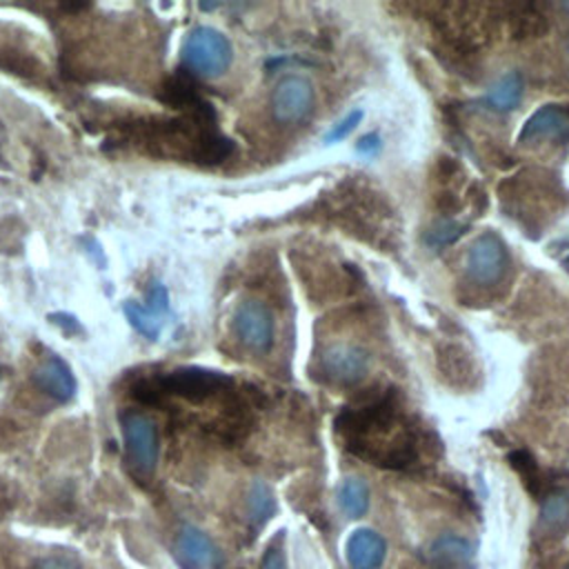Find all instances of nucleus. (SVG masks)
<instances>
[{"mask_svg": "<svg viewBox=\"0 0 569 569\" xmlns=\"http://www.w3.org/2000/svg\"><path fill=\"white\" fill-rule=\"evenodd\" d=\"M336 431L351 453L378 467L402 469L418 458L416 438L391 389L345 407L336 418Z\"/></svg>", "mask_w": 569, "mask_h": 569, "instance_id": "f257e3e1", "label": "nucleus"}, {"mask_svg": "<svg viewBox=\"0 0 569 569\" xmlns=\"http://www.w3.org/2000/svg\"><path fill=\"white\" fill-rule=\"evenodd\" d=\"M233 49L229 38L213 27H193L182 42V64L191 76L216 78L229 69Z\"/></svg>", "mask_w": 569, "mask_h": 569, "instance_id": "f03ea898", "label": "nucleus"}, {"mask_svg": "<svg viewBox=\"0 0 569 569\" xmlns=\"http://www.w3.org/2000/svg\"><path fill=\"white\" fill-rule=\"evenodd\" d=\"M153 378L164 398L173 396L187 402H202L218 393L233 391V378L229 373L207 367H176Z\"/></svg>", "mask_w": 569, "mask_h": 569, "instance_id": "7ed1b4c3", "label": "nucleus"}, {"mask_svg": "<svg viewBox=\"0 0 569 569\" xmlns=\"http://www.w3.org/2000/svg\"><path fill=\"white\" fill-rule=\"evenodd\" d=\"M120 429L127 462L138 476H151L158 462V431L153 420L140 411H122Z\"/></svg>", "mask_w": 569, "mask_h": 569, "instance_id": "20e7f679", "label": "nucleus"}, {"mask_svg": "<svg viewBox=\"0 0 569 569\" xmlns=\"http://www.w3.org/2000/svg\"><path fill=\"white\" fill-rule=\"evenodd\" d=\"M465 264L473 282L496 284L509 267V251L496 233L485 231L471 242Z\"/></svg>", "mask_w": 569, "mask_h": 569, "instance_id": "39448f33", "label": "nucleus"}, {"mask_svg": "<svg viewBox=\"0 0 569 569\" xmlns=\"http://www.w3.org/2000/svg\"><path fill=\"white\" fill-rule=\"evenodd\" d=\"M313 109V87L305 76H284L271 91V113L282 124L305 120Z\"/></svg>", "mask_w": 569, "mask_h": 569, "instance_id": "423d86ee", "label": "nucleus"}, {"mask_svg": "<svg viewBox=\"0 0 569 569\" xmlns=\"http://www.w3.org/2000/svg\"><path fill=\"white\" fill-rule=\"evenodd\" d=\"M233 333L253 351H269L273 345V316L267 305L244 300L233 313Z\"/></svg>", "mask_w": 569, "mask_h": 569, "instance_id": "0eeeda50", "label": "nucleus"}, {"mask_svg": "<svg viewBox=\"0 0 569 569\" xmlns=\"http://www.w3.org/2000/svg\"><path fill=\"white\" fill-rule=\"evenodd\" d=\"M160 102L178 109L184 116H196V118H207V120H218L213 104L202 96L200 84L191 73H173L160 89L158 93Z\"/></svg>", "mask_w": 569, "mask_h": 569, "instance_id": "6e6552de", "label": "nucleus"}, {"mask_svg": "<svg viewBox=\"0 0 569 569\" xmlns=\"http://www.w3.org/2000/svg\"><path fill=\"white\" fill-rule=\"evenodd\" d=\"M367 367H369L367 353L351 345H333L320 358V369L325 378L342 387L356 385L358 380H362L367 373Z\"/></svg>", "mask_w": 569, "mask_h": 569, "instance_id": "1a4fd4ad", "label": "nucleus"}, {"mask_svg": "<svg viewBox=\"0 0 569 569\" xmlns=\"http://www.w3.org/2000/svg\"><path fill=\"white\" fill-rule=\"evenodd\" d=\"M173 558L182 569H220V553L211 538L200 529L187 525L180 529Z\"/></svg>", "mask_w": 569, "mask_h": 569, "instance_id": "9d476101", "label": "nucleus"}, {"mask_svg": "<svg viewBox=\"0 0 569 569\" xmlns=\"http://www.w3.org/2000/svg\"><path fill=\"white\" fill-rule=\"evenodd\" d=\"M520 142H567L569 140V104H542L533 111L518 136Z\"/></svg>", "mask_w": 569, "mask_h": 569, "instance_id": "9b49d317", "label": "nucleus"}, {"mask_svg": "<svg viewBox=\"0 0 569 569\" xmlns=\"http://www.w3.org/2000/svg\"><path fill=\"white\" fill-rule=\"evenodd\" d=\"M149 305L142 307L133 300L124 302V316L129 320V325L142 333L149 340H158L160 331H162V318L169 313V293L164 289V284H156L149 291Z\"/></svg>", "mask_w": 569, "mask_h": 569, "instance_id": "f8f14e48", "label": "nucleus"}, {"mask_svg": "<svg viewBox=\"0 0 569 569\" xmlns=\"http://www.w3.org/2000/svg\"><path fill=\"white\" fill-rule=\"evenodd\" d=\"M33 382L38 385L40 391H44L47 396H51L58 402H69L78 389L71 367L64 360H60L58 356H49L47 360H42L36 367Z\"/></svg>", "mask_w": 569, "mask_h": 569, "instance_id": "ddd939ff", "label": "nucleus"}, {"mask_svg": "<svg viewBox=\"0 0 569 569\" xmlns=\"http://www.w3.org/2000/svg\"><path fill=\"white\" fill-rule=\"evenodd\" d=\"M387 542L373 529H356L347 540V560L351 569H378L385 562Z\"/></svg>", "mask_w": 569, "mask_h": 569, "instance_id": "4468645a", "label": "nucleus"}, {"mask_svg": "<svg viewBox=\"0 0 569 569\" xmlns=\"http://www.w3.org/2000/svg\"><path fill=\"white\" fill-rule=\"evenodd\" d=\"M525 91V80L520 71H507L505 76H500L491 89L485 96V102L496 109V111H511Z\"/></svg>", "mask_w": 569, "mask_h": 569, "instance_id": "2eb2a0df", "label": "nucleus"}, {"mask_svg": "<svg viewBox=\"0 0 569 569\" xmlns=\"http://www.w3.org/2000/svg\"><path fill=\"white\" fill-rule=\"evenodd\" d=\"M247 511L253 529H262L271 520V516L276 513V498L267 482L256 480L251 485L249 498H247Z\"/></svg>", "mask_w": 569, "mask_h": 569, "instance_id": "dca6fc26", "label": "nucleus"}, {"mask_svg": "<svg viewBox=\"0 0 569 569\" xmlns=\"http://www.w3.org/2000/svg\"><path fill=\"white\" fill-rule=\"evenodd\" d=\"M340 509L349 518H360L369 509V489L360 478H347L338 489Z\"/></svg>", "mask_w": 569, "mask_h": 569, "instance_id": "f3484780", "label": "nucleus"}, {"mask_svg": "<svg viewBox=\"0 0 569 569\" xmlns=\"http://www.w3.org/2000/svg\"><path fill=\"white\" fill-rule=\"evenodd\" d=\"M569 525V496L551 493L540 511V527L547 533H558Z\"/></svg>", "mask_w": 569, "mask_h": 569, "instance_id": "a211bd4d", "label": "nucleus"}, {"mask_svg": "<svg viewBox=\"0 0 569 569\" xmlns=\"http://www.w3.org/2000/svg\"><path fill=\"white\" fill-rule=\"evenodd\" d=\"M509 465L522 476V480L529 485V489L533 493H538L540 476H538V467H536V460L531 458V453L525 449H516L509 453Z\"/></svg>", "mask_w": 569, "mask_h": 569, "instance_id": "6ab92c4d", "label": "nucleus"}, {"mask_svg": "<svg viewBox=\"0 0 569 569\" xmlns=\"http://www.w3.org/2000/svg\"><path fill=\"white\" fill-rule=\"evenodd\" d=\"M360 120H362V111L360 109H356V111H349L338 124H333V129L325 136V142L327 144H331V142H340V140H345L358 124H360Z\"/></svg>", "mask_w": 569, "mask_h": 569, "instance_id": "aec40b11", "label": "nucleus"}, {"mask_svg": "<svg viewBox=\"0 0 569 569\" xmlns=\"http://www.w3.org/2000/svg\"><path fill=\"white\" fill-rule=\"evenodd\" d=\"M260 569H287L284 551H282L280 540H278V542H271V545L267 547V551L262 553V560H260Z\"/></svg>", "mask_w": 569, "mask_h": 569, "instance_id": "412c9836", "label": "nucleus"}, {"mask_svg": "<svg viewBox=\"0 0 569 569\" xmlns=\"http://www.w3.org/2000/svg\"><path fill=\"white\" fill-rule=\"evenodd\" d=\"M433 233V238H436V242L438 244H447V242H451V240H456L458 238V233H460V224H451V222H442L438 229H433L431 231Z\"/></svg>", "mask_w": 569, "mask_h": 569, "instance_id": "4be33fe9", "label": "nucleus"}, {"mask_svg": "<svg viewBox=\"0 0 569 569\" xmlns=\"http://www.w3.org/2000/svg\"><path fill=\"white\" fill-rule=\"evenodd\" d=\"M356 149H358L360 153H365V156L376 153V151L380 149V138H378V133H367V136H362V138L356 142Z\"/></svg>", "mask_w": 569, "mask_h": 569, "instance_id": "5701e85b", "label": "nucleus"}, {"mask_svg": "<svg viewBox=\"0 0 569 569\" xmlns=\"http://www.w3.org/2000/svg\"><path fill=\"white\" fill-rule=\"evenodd\" d=\"M49 318H51L56 325H60V327H64V329H69V331H80V325H78L76 318L69 316V313H51Z\"/></svg>", "mask_w": 569, "mask_h": 569, "instance_id": "b1692460", "label": "nucleus"}, {"mask_svg": "<svg viewBox=\"0 0 569 569\" xmlns=\"http://www.w3.org/2000/svg\"><path fill=\"white\" fill-rule=\"evenodd\" d=\"M562 264H565V269H567V273H569V258H565V262H562Z\"/></svg>", "mask_w": 569, "mask_h": 569, "instance_id": "393cba45", "label": "nucleus"}, {"mask_svg": "<svg viewBox=\"0 0 569 569\" xmlns=\"http://www.w3.org/2000/svg\"><path fill=\"white\" fill-rule=\"evenodd\" d=\"M562 7H565V9H569V2H565V4H562Z\"/></svg>", "mask_w": 569, "mask_h": 569, "instance_id": "a878e982", "label": "nucleus"}, {"mask_svg": "<svg viewBox=\"0 0 569 569\" xmlns=\"http://www.w3.org/2000/svg\"><path fill=\"white\" fill-rule=\"evenodd\" d=\"M567 53H569V44H567Z\"/></svg>", "mask_w": 569, "mask_h": 569, "instance_id": "bb28decb", "label": "nucleus"}, {"mask_svg": "<svg viewBox=\"0 0 569 569\" xmlns=\"http://www.w3.org/2000/svg\"><path fill=\"white\" fill-rule=\"evenodd\" d=\"M567 569H569V567H567Z\"/></svg>", "mask_w": 569, "mask_h": 569, "instance_id": "cd10ccee", "label": "nucleus"}]
</instances>
